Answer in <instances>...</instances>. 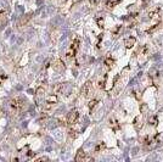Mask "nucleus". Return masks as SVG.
<instances>
[{
  "label": "nucleus",
  "instance_id": "nucleus-1",
  "mask_svg": "<svg viewBox=\"0 0 163 162\" xmlns=\"http://www.w3.org/2000/svg\"><path fill=\"white\" fill-rule=\"evenodd\" d=\"M10 106H11V110H12L15 113H19V112H21L22 109H23L25 101H23L21 98H15L13 100H11Z\"/></svg>",
  "mask_w": 163,
  "mask_h": 162
},
{
  "label": "nucleus",
  "instance_id": "nucleus-2",
  "mask_svg": "<svg viewBox=\"0 0 163 162\" xmlns=\"http://www.w3.org/2000/svg\"><path fill=\"white\" fill-rule=\"evenodd\" d=\"M79 45H80V39L77 37L73 42H72V44H71V48H69V50L67 51V57L68 59H71V57H74L76 56V54H77V51L79 50Z\"/></svg>",
  "mask_w": 163,
  "mask_h": 162
},
{
  "label": "nucleus",
  "instance_id": "nucleus-3",
  "mask_svg": "<svg viewBox=\"0 0 163 162\" xmlns=\"http://www.w3.org/2000/svg\"><path fill=\"white\" fill-rule=\"evenodd\" d=\"M93 92H94V89H93V83L90 82V81H88V82L83 85V88H82V94H83V96L89 98L90 95L93 94Z\"/></svg>",
  "mask_w": 163,
  "mask_h": 162
},
{
  "label": "nucleus",
  "instance_id": "nucleus-4",
  "mask_svg": "<svg viewBox=\"0 0 163 162\" xmlns=\"http://www.w3.org/2000/svg\"><path fill=\"white\" fill-rule=\"evenodd\" d=\"M78 117H79V112L77 110H72L68 112V116H67V123L68 124H74L77 121H78Z\"/></svg>",
  "mask_w": 163,
  "mask_h": 162
},
{
  "label": "nucleus",
  "instance_id": "nucleus-5",
  "mask_svg": "<svg viewBox=\"0 0 163 162\" xmlns=\"http://www.w3.org/2000/svg\"><path fill=\"white\" fill-rule=\"evenodd\" d=\"M74 160H76L77 162H79V161H90V160H93V158H92V157H89V156H86V154L83 151V149H79Z\"/></svg>",
  "mask_w": 163,
  "mask_h": 162
},
{
  "label": "nucleus",
  "instance_id": "nucleus-6",
  "mask_svg": "<svg viewBox=\"0 0 163 162\" xmlns=\"http://www.w3.org/2000/svg\"><path fill=\"white\" fill-rule=\"evenodd\" d=\"M159 13H161V9H159V7H155L153 10H151V11L149 12L150 20H155V19L161 20V19H159Z\"/></svg>",
  "mask_w": 163,
  "mask_h": 162
},
{
  "label": "nucleus",
  "instance_id": "nucleus-7",
  "mask_svg": "<svg viewBox=\"0 0 163 162\" xmlns=\"http://www.w3.org/2000/svg\"><path fill=\"white\" fill-rule=\"evenodd\" d=\"M135 43H136V38H135V37H128V38L124 40V45H125L127 49L133 48V46L135 45Z\"/></svg>",
  "mask_w": 163,
  "mask_h": 162
},
{
  "label": "nucleus",
  "instance_id": "nucleus-8",
  "mask_svg": "<svg viewBox=\"0 0 163 162\" xmlns=\"http://www.w3.org/2000/svg\"><path fill=\"white\" fill-rule=\"evenodd\" d=\"M133 125H134V128H135V131H140L141 128H142V118L140 117V116H136L135 118H134V122H133Z\"/></svg>",
  "mask_w": 163,
  "mask_h": 162
},
{
  "label": "nucleus",
  "instance_id": "nucleus-9",
  "mask_svg": "<svg viewBox=\"0 0 163 162\" xmlns=\"http://www.w3.org/2000/svg\"><path fill=\"white\" fill-rule=\"evenodd\" d=\"M147 123H149V125H151V127H157V124H158V116L157 115L151 116L147 119Z\"/></svg>",
  "mask_w": 163,
  "mask_h": 162
},
{
  "label": "nucleus",
  "instance_id": "nucleus-10",
  "mask_svg": "<svg viewBox=\"0 0 163 162\" xmlns=\"http://www.w3.org/2000/svg\"><path fill=\"white\" fill-rule=\"evenodd\" d=\"M110 125H111V128L113 129V132H118L119 128H121L118 121H116L115 118H110Z\"/></svg>",
  "mask_w": 163,
  "mask_h": 162
},
{
  "label": "nucleus",
  "instance_id": "nucleus-11",
  "mask_svg": "<svg viewBox=\"0 0 163 162\" xmlns=\"http://www.w3.org/2000/svg\"><path fill=\"white\" fill-rule=\"evenodd\" d=\"M122 3V0H113V1H107L106 3V6L108 7V9H113L115 6H117L118 4H121Z\"/></svg>",
  "mask_w": 163,
  "mask_h": 162
},
{
  "label": "nucleus",
  "instance_id": "nucleus-12",
  "mask_svg": "<svg viewBox=\"0 0 163 162\" xmlns=\"http://www.w3.org/2000/svg\"><path fill=\"white\" fill-rule=\"evenodd\" d=\"M140 113L141 115H146V113H149V106H147V104H140Z\"/></svg>",
  "mask_w": 163,
  "mask_h": 162
},
{
  "label": "nucleus",
  "instance_id": "nucleus-13",
  "mask_svg": "<svg viewBox=\"0 0 163 162\" xmlns=\"http://www.w3.org/2000/svg\"><path fill=\"white\" fill-rule=\"evenodd\" d=\"M103 63L106 65V67H107V68H111V67L115 65V60H113L112 57H106Z\"/></svg>",
  "mask_w": 163,
  "mask_h": 162
},
{
  "label": "nucleus",
  "instance_id": "nucleus-14",
  "mask_svg": "<svg viewBox=\"0 0 163 162\" xmlns=\"http://www.w3.org/2000/svg\"><path fill=\"white\" fill-rule=\"evenodd\" d=\"M44 94H45V89L43 87H40L37 90V101H39L40 98H44Z\"/></svg>",
  "mask_w": 163,
  "mask_h": 162
},
{
  "label": "nucleus",
  "instance_id": "nucleus-15",
  "mask_svg": "<svg viewBox=\"0 0 163 162\" xmlns=\"http://www.w3.org/2000/svg\"><path fill=\"white\" fill-rule=\"evenodd\" d=\"M105 149H106V144L101 141V143H99L98 145L95 146V152H100V151H103Z\"/></svg>",
  "mask_w": 163,
  "mask_h": 162
},
{
  "label": "nucleus",
  "instance_id": "nucleus-16",
  "mask_svg": "<svg viewBox=\"0 0 163 162\" xmlns=\"http://www.w3.org/2000/svg\"><path fill=\"white\" fill-rule=\"evenodd\" d=\"M98 102H99V101H98L96 99H93V100H90V101H89L88 106H89V110H90V112H92V111H93V109H94V107L98 105Z\"/></svg>",
  "mask_w": 163,
  "mask_h": 162
},
{
  "label": "nucleus",
  "instance_id": "nucleus-17",
  "mask_svg": "<svg viewBox=\"0 0 163 162\" xmlns=\"http://www.w3.org/2000/svg\"><path fill=\"white\" fill-rule=\"evenodd\" d=\"M106 81H107V75H105V76H103L102 81H101V79L99 81V88H100V89H105V84H106Z\"/></svg>",
  "mask_w": 163,
  "mask_h": 162
},
{
  "label": "nucleus",
  "instance_id": "nucleus-18",
  "mask_svg": "<svg viewBox=\"0 0 163 162\" xmlns=\"http://www.w3.org/2000/svg\"><path fill=\"white\" fill-rule=\"evenodd\" d=\"M96 22H98V26L101 29L105 27V19H103V17H99V19H96Z\"/></svg>",
  "mask_w": 163,
  "mask_h": 162
},
{
  "label": "nucleus",
  "instance_id": "nucleus-19",
  "mask_svg": "<svg viewBox=\"0 0 163 162\" xmlns=\"http://www.w3.org/2000/svg\"><path fill=\"white\" fill-rule=\"evenodd\" d=\"M149 50H150V48H149V45L146 44V45H144V46L141 48L140 52L142 54V55H147V54H149Z\"/></svg>",
  "mask_w": 163,
  "mask_h": 162
},
{
  "label": "nucleus",
  "instance_id": "nucleus-20",
  "mask_svg": "<svg viewBox=\"0 0 163 162\" xmlns=\"http://www.w3.org/2000/svg\"><path fill=\"white\" fill-rule=\"evenodd\" d=\"M158 27H159V22H157V23H155V25L152 26V27H150V28H149V29L146 31V33H152V32H153L155 29H157Z\"/></svg>",
  "mask_w": 163,
  "mask_h": 162
},
{
  "label": "nucleus",
  "instance_id": "nucleus-21",
  "mask_svg": "<svg viewBox=\"0 0 163 162\" xmlns=\"http://www.w3.org/2000/svg\"><path fill=\"white\" fill-rule=\"evenodd\" d=\"M133 93H134V96H135V99L140 101V99H141V96H142V95H141V93H139L138 90H134Z\"/></svg>",
  "mask_w": 163,
  "mask_h": 162
},
{
  "label": "nucleus",
  "instance_id": "nucleus-22",
  "mask_svg": "<svg viewBox=\"0 0 163 162\" xmlns=\"http://www.w3.org/2000/svg\"><path fill=\"white\" fill-rule=\"evenodd\" d=\"M68 133H69V137H71V138H77V135H78V134H77V132L72 131V129H69V132H68Z\"/></svg>",
  "mask_w": 163,
  "mask_h": 162
},
{
  "label": "nucleus",
  "instance_id": "nucleus-23",
  "mask_svg": "<svg viewBox=\"0 0 163 162\" xmlns=\"http://www.w3.org/2000/svg\"><path fill=\"white\" fill-rule=\"evenodd\" d=\"M102 35H103V34L101 33V34L99 35V38H98V43H96V46H98V48H100V42L102 40Z\"/></svg>",
  "mask_w": 163,
  "mask_h": 162
},
{
  "label": "nucleus",
  "instance_id": "nucleus-24",
  "mask_svg": "<svg viewBox=\"0 0 163 162\" xmlns=\"http://www.w3.org/2000/svg\"><path fill=\"white\" fill-rule=\"evenodd\" d=\"M6 78H7L6 76H0V84H1V83H3V81H5Z\"/></svg>",
  "mask_w": 163,
  "mask_h": 162
},
{
  "label": "nucleus",
  "instance_id": "nucleus-25",
  "mask_svg": "<svg viewBox=\"0 0 163 162\" xmlns=\"http://www.w3.org/2000/svg\"><path fill=\"white\" fill-rule=\"evenodd\" d=\"M49 158L48 157H40V158H38V161H48Z\"/></svg>",
  "mask_w": 163,
  "mask_h": 162
},
{
  "label": "nucleus",
  "instance_id": "nucleus-26",
  "mask_svg": "<svg viewBox=\"0 0 163 162\" xmlns=\"http://www.w3.org/2000/svg\"><path fill=\"white\" fill-rule=\"evenodd\" d=\"M141 1H142V3H144V4H147V3H149V1H150V0H141Z\"/></svg>",
  "mask_w": 163,
  "mask_h": 162
},
{
  "label": "nucleus",
  "instance_id": "nucleus-27",
  "mask_svg": "<svg viewBox=\"0 0 163 162\" xmlns=\"http://www.w3.org/2000/svg\"><path fill=\"white\" fill-rule=\"evenodd\" d=\"M3 13H4V11H3V10H0V16H1Z\"/></svg>",
  "mask_w": 163,
  "mask_h": 162
}]
</instances>
